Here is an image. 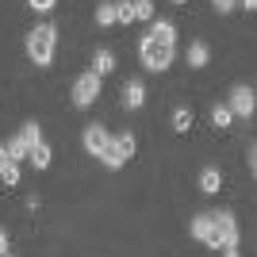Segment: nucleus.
<instances>
[{
	"mask_svg": "<svg viewBox=\"0 0 257 257\" xmlns=\"http://www.w3.org/2000/svg\"><path fill=\"white\" fill-rule=\"evenodd\" d=\"M54 46H58V27L54 23H39L31 35H27V58H31L39 69L54 62Z\"/></svg>",
	"mask_w": 257,
	"mask_h": 257,
	"instance_id": "1",
	"label": "nucleus"
},
{
	"mask_svg": "<svg viewBox=\"0 0 257 257\" xmlns=\"http://www.w3.org/2000/svg\"><path fill=\"white\" fill-rule=\"evenodd\" d=\"M173 54H177V46H165V43H158V39H150V35H142L139 58H142V65H146L150 73H165L173 65Z\"/></svg>",
	"mask_w": 257,
	"mask_h": 257,
	"instance_id": "2",
	"label": "nucleus"
},
{
	"mask_svg": "<svg viewBox=\"0 0 257 257\" xmlns=\"http://www.w3.org/2000/svg\"><path fill=\"white\" fill-rule=\"evenodd\" d=\"M100 81H104V77L100 73H92V69H88V73H81L73 81V104L77 107H92L100 100Z\"/></svg>",
	"mask_w": 257,
	"mask_h": 257,
	"instance_id": "3",
	"label": "nucleus"
},
{
	"mask_svg": "<svg viewBox=\"0 0 257 257\" xmlns=\"http://www.w3.org/2000/svg\"><path fill=\"white\" fill-rule=\"evenodd\" d=\"M192 238L196 242H204V246H211V249H223V238H219V226H215V215H207V211H200V215H192Z\"/></svg>",
	"mask_w": 257,
	"mask_h": 257,
	"instance_id": "4",
	"label": "nucleus"
},
{
	"mask_svg": "<svg viewBox=\"0 0 257 257\" xmlns=\"http://www.w3.org/2000/svg\"><path fill=\"white\" fill-rule=\"evenodd\" d=\"M226 107L234 111V119H253V111H257L253 88H249V85H234V88H230V100H226Z\"/></svg>",
	"mask_w": 257,
	"mask_h": 257,
	"instance_id": "5",
	"label": "nucleus"
},
{
	"mask_svg": "<svg viewBox=\"0 0 257 257\" xmlns=\"http://www.w3.org/2000/svg\"><path fill=\"white\" fill-rule=\"evenodd\" d=\"M215 226L223 238V249H238V219L230 211H215Z\"/></svg>",
	"mask_w": 257,
	"mask_h": 257,
	"instance_id": "6",
	"label": "nucleus"
},
{
	"mask_svg": "<svg viewBox=\"0 0 257 257\" xmlns=\"http://www.w3.org/2000/svg\"><path fill=\"white\" fill-rule=\"evenodd\" d=\"M85 150L92 154V158H100V154L107 150V142H111V135H107V127H100V123H88L85 127Z\"/></svg>",
	"mask_w": 257,
	"mask_h": 257,
	"instance_id": "7",
	"label": "nucleus"
},
{
	"mask_svg": "<svg viewBox=\"0 0 257 257\" xmlns=\"http://www.w3.org/2000/svg\"><path fill=\"white\" fill-rule=\"evenodd\" d=\"M142 104H146V85H142V81H127V85H123V107H127V111H139Z\"/></svg>",
	"mask_w": 257,
	"mask_h": 257,
	"instance_id": "8",
	"label": "nucleus"
},
{
	"mask_svg": "<svg viewBox=\"0 0 257 257\" xmlns=\"http://www.w3.org/2000/svg\"><path fill=\"white\" fill-rule=\"evenodd\" d=\"M219 188H223V173L215 169V165H204V169H200V192H204V196H215Z\"/></svg>",
	"mask_w": 257,
	"mask_h": 257,
	"instance_id": "9",
	"label": "nucleus"
},
{
	"mask_svg": "<svg viewBox=\"0 0 257 257\" xmlns=\"http://www.w3.org/2000/svg\"><path fill=\"white\" fill-rule=\"evenodd\" d=\"M146 35H150V39H158V43H165V46H177V27H173L169 20H154Z\"/></svg>",
	"mask_w": 257,
	"mask_h": 257,
	"instance_id": "10",
	"label": "nucleus"
},
{
	"mask_svg": "<svg viewBox=\"0 0 257 257\" xmlns=\"http://www.w3.org/2000/svg\"><path fill=\"white\" fill-rule=\"evenodd\" d=\"M184 62L192 65V69H204V65L211 62V46H207V43H192L188 54H184Z\"/></svg>",
	"mask_w": 257,
	"mask_h": 257,
	"instance_id": "11",
	"label": "nucleus"
},
{
	"mask_svg": "<svg viewBox=\"0 0 257 257\" xmlns=\"http://www.w3.org/2000/svg\"><path fill=\"white\" fill-rule=\"evenodd\" d=\"M92 73H100V77L115 73V54L107 50V46H100V50H96V58H92Z\"/></svg>",
	"mask_w": 257,
	"mask_h": 257,
	"instance_id": "12",
	"label": "nucleus"
},
{
	"mask_svg": "<svg viewBox=\"0 0 257 257\" xmlns=\"http://www.w3.org/2000/svg\"><path fill=\"white\" fill-rule=\"evenodd\" d=\"M27 161H31L39 173H46V169H50V161H54V154H50V146H46V142H39V146H31Z\"/></svg>",
	"mask_w": 257,
	"mask_h": 257,
	"instance_id": "13",
	"label": "nucleus"
},
{
	"mask_svg": "<svg viewBox=\"0 0 257 257\" xmlns=\"http://www.w3.org/2000/svg\"><path fill=\"white\" fill-rule=\"evenodd\" d=\"M111 142H115V150L123 154V158H135V150H139V139H135V135H131V131H119V135H111Z\"/></svg>",
	"mask_w": 257,
	"mask_h": 257,
	"instance_id": "14",
	"label": "nucleus"
},
{
	"mask_svg": "<svg viewBox=\"0 0 257 257\" xmlns=\"http://www.w3.org/2000/svg\"><path fill=\"white\" fill-rule=\"evenodd\" d=\"M96 23H100V27H111V23H119V4H115V0H100Z\"/></svg>",
	"mask_w": 257,
	"mask_h": 257,
	"instance_id": "15",
	"label": "nucleus"
},
{
	"mask_svg": "<svg viewBox=\"0 0 257 257\" xmlns=\"http://www.w3.org/2000/svg\"><path fill=\"white\" fill-rule=\"evenodd\" d=\"M169 123H173V131H177V135H188V131H192V111H188V107H173Z\"/></svg>",
	"mask_w": 257,
	"mask_h": 257,
	"instance_id": "16",
	"label": "nucleus"
},
{
	"mask_svg": "<svg viewBox=\"0 0 257 257\" xmlns=\"http://www.w3.org/2000/svg\"><path fill=\"white\" fill-rule=\"evenodd\" d=\"M100 165H104V169H123V165H127V158L115 150V142H107V150L100 154Z\"/></svg>",
	"mask_w": 257,
	"mask_h": 257,
	"instance_id": "17",
	"label": "nucleus"
},
{
	"mask_svg": "<svg viewBox=\"0 0 257 257\" xmlns=\"http://www.w3.org/2000/svg\"><path fill=\"white\" fill-rule=\"evenodd\" d=\"M211 123H215L219 131H226L230 123H234V111H230L226 104H215V107H211Z\"/></svg>",
	"mask_w": 257,
	"mask_h": 257,
	"instance_id": "18",
	"label": "nucleus"
},
{
	"mask_svg": "<svg viewBox=\"0 0 257 257\" xmlns=\"http://www.w3.org/2000/svg\"><path fill=\"white\" fill-rule=\"evenodd\" d=\"M20 139L27 142V146H39V142H43V127H39V123H23V127H20Z\"/></svg>",
	"mask_w": 257,
	"mask_h": 257,
	"instance_id": "19",
	"label": "nucleus"
},
{
	"mask_svg": "<svg viewBox=\"0 0 257 257\" xmlns=\"http://www.w3.org/2000/svg\"><path fill=\"white\" fill-rule=\"evenodd\" d=\"M27 154H31V146H27V142L16 135V139L8 142V158H12V161H27Z\"/></svg>",
	"mask_w": 257,
	"mask_h": 257,
	"instance_id": "20",
	"label": "nucleus"
},
{
	"mask_svg": "<svg viewBox=\"0 0 257 257\" xmlns=\"http://www.w3.org/2000/svg\"><path fill=\"white\" fill-rule=\"evenodd\" d=\"M135 20L154 23V0H135Z\"/></svg>",
	"mask_w": 257,
	"mask_h": 257,
	"instance_id": "21",
	"label": "nucleus"
},
{
	"mask_svg": "<svg viewBox=\"0 0 257 257\" xmlns=\"http://www.w3.org/2000/svg\"><path fill=\"white\" fill-rule=\"evenodd\" d=\"M0 181L8 184V188H12V184H20V161H8V169L0 173Z\"/></svg>",
	"mask_w": 257,
	"mask_h": 257,
	"instance_id": "22",
	"label": "nucleus"
},
{
	"mask_svg": "<svg viewBox=\"0 0 257 257\" xmlns=\"http://www.w3.org/2000/svg\"><path fill=\"white\" fill-rule=\"evenodd\" d=\"M115 4H119V23L135 20V0H115Z\"/></svg>",
	"mask_w": 257,
	"mask_h": 257,
	"instance_id": "23",
	"label": "nucleus"
},
{
	"mask_svg": "<svg viewBox=\"0 0 257 257\" xmlns=\"http://www.w3.org/2000/svg\"><path fill=\"white\" fill-rule=\"evenodd\" d=\"M211 4H215V12H223V16L226 12H238V0H211Z\"/></svg>",
	"mask_w": 257,
	"mask_h": 257,
	"instance_id": "24",
	"label": "nucleus"
},
{
	"mask_svg": "<svg viewBox=\"0 0 257 257\" xmlns=\"http://www.w3.org/2000/svg\"><path fill=\"white\" fill-rule=\"evenodd\" d=\"M27 8H35V12H50V8H54V0H27Z\"/></svg>",
	"mask_w": 257,
	"mask_h": 257,
	"instance_id": "25",
	"label": "nucleus"
},
{
	"mask_svg": "<svg viewBox=\"0 0 257 257\" xmlns=\"http://www.w3.org/2000/svg\"><path fill=\"white\" fill-rule=\"evenodd\" d=\"M8 253V230H4V226H0V257Z\"/></svg>",
	"mask_w": 257,
	"mask_h": 257,
	"instance_id": "26",
	"label": "nucleus"
},
{
	"mask_svg": "<svg viewBox=\"0 0 257 257\" xmlns=\"http://www.w3.org/2000/svg\"><path fill=\"white\" fill-rule=\"evenodd\" d=\"M8 161H12V158H8V146H0V173L8 169Z\"/></svg>",
	"mask_w": 257,
	"mask_h": 257,
	"instance_id": "27",
	"label": "nucleus"
},
{
	"mask_svg": "<svg viewBox=\"0 0 257 257\" xmlns=\"http://www.w3.org/2000/svg\"><path fill=\"white\" fill-rule=\"evenodd\" d=\"M238 8L242 12H257V0H238Z\"/></svg>",
	"mask_w": 257,
	"mask_h": 257,
	"instance_id": "28",
	"label": "nucleus"
},
{
	"mask_svg": "<svg viewBox=\"0 0 257 257\" xmlns=\"http://www.w3.org/2000/svg\"><path fill=\"white\" fill-rule=\"evenodd\" d=\"M223 257H242V253H238V249H223Z\"/></svg>",
	"mask_w": 257,
	"mask_h": 257,
	"instance_id": "29",
	"label": "nucleus"
},
{
	"mask_svg": "<svg viewBox=\"0 0 257 257\" xmlns=\"http://www.w3.org/2000/svg\"><path fill=\"white\" fill-rule=\"evenodd\" d=\"M249 161H257V142H253V146H249Z\"/></svg>",
	"mask_w": 257,
	"mask_h": 257,
	"instance_id": "30",
	"label": "nucleus"
},
{
	"mask_svg": "<svg viewBox=\"0 0 257 257\" xmlns=\"http://www.w3.org/2000/svg\"><path fill=\"white\" fill-rule=\"evenodd\" d=\"M249 169H253V181H257V161H249Z\"/></svg>",
	"mask_w": 257,
	"mask_h": 257,
	"instance_id": "31",
	"label": "nucleus"
},
{
	"mask_svg": "<svg viewBox=\"0 0 257 257\" xmlns=\"http://www.w3.org/2000/svg\"><path fill=\"white\" fill-rule=\"evenodd\" d=\"M173 4H188V0H173Z\"/></svg>",
	"mask_w": 257,
	"mask_h": 257,
	"instance_id": "32",
	"label": "nucleus"
},
{
	"mask_svg": "<svg viewBox=\"0 0 257 257\" xmlns=\"http://www.w3.org/2000/svg\"><path fill=\"white\" fill-rule=\"evenodd\" d=\"M4 257H12V253H4Z\"/></svg>",
	"mask_w": 257,
	"mask_h": 257,
	"instance_id": "33",
	"label": "nucleus"
}]
</instances>
